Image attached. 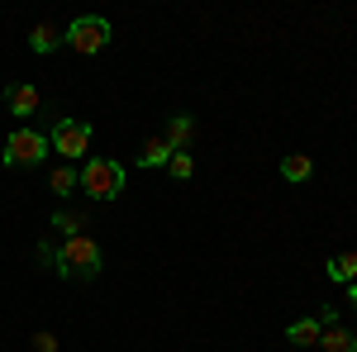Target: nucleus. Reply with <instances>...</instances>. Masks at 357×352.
<instances>
[{"label":"nucleus","mask_w":357,"mask_h":352,"mask_svg":"<svg viewBox=\"0 0 357 352\" xmlns=\"http://www.w3.org/2000/svg\"><path fill=\"white\" fill-rule=\"evenodd\" d=\"M38 257L57 262V271H62V276H77V281H91V276L100 271V247H96V238H86V234L67 238L57 252H53V247H38Z\"/></svg>","instance_id":"f257e3e1"},{"label":"nucleus","mask_w":357,"mask_h":352,"mask_svg":"<svg viewBox=\"0 0 357 352\" xmlns=\"http://www.w3.org/2000/svg\"><path fill=\"white\" fill-rule=\"evenodd\" d=\"M191 134H195L191 114H172V124H167V148H172V153H186V148H191Z\"/></svg>","instance_id":"6e6552de"},{"label":"nucleus","mask_w":357,"mask_h":352,"mask_svg":"<svg viewBox=\"0 0 357 352\" xmlns=\"http://www.w3.org/2000/svg\"><path fill=\"white\" fill-rule=\"evenodd\" d=\"M48 143H53V153H62L67 162H77L86 148H91V124H82V119H57Z\"/></svg>","instance_id":"39448f33"},{"label":"nucleus","mask_w":357,"mask_h":352,"mask_svg":"<svg viewBox=\"0 0 357 352\" xmlns=\"http://www.w3.org/2000/svg\"><path fill=\"white\" fill-rule=\"evenodd\" d=\"M281 176H286V181H310V176H314V162H310L305 153H286V158H281Z\"/></svg>","instance_id":"9b49d317"},{"label":"nucleus","mask_w":357,"mask_h":352,"mask_svg":"<svg viewBox=\"0 0 357 352\" xmlns=\"http://www.w3.org/2000/svg\"><path fill=\"white\" fill-rule=\"evenodd\" d=\"M48 186H53L57 195H72V190L82 186V171H77V162H67V167H53V176H48Z\"/></svg>","instance_id":"f8f14e48"},{"label":"nucleus","mask_w":357,"mask_h":352,"mask_svg":"<svg viewBox=\"0 0 357 352\" xmlns=\"http://www.w3.org/2000/svg\"><path fill=\"white\" fill-rule=\"evenodd\" d=\"M48 134H38V129H15V134L5 138V167H38L43 158H48Z\"/></svg>","instance_id":"7ed1b4c3"},{"label":"nucleus","mask_w":357,"mask_h":352,"mask_svg":"<svg viewBox=\"0 0 357 352\" xmlns=\"http://www.w3.org/2000/svg\"><path fill=\"white\" fill-rule=\"evenodd\" d=\"M329 276H333V281H343V286H353V281H357V252L333 257V262H329Z\"/></svg>","instance_id":"4468645a"},{"label":"nucleus","mask_w":357,"mask_h":352,"mask_svg":"<svg viewBox=\"0 0 357 352\" xmlns=\"http://www.w3.org/2000/svg\"><path fill=\"white\" fill-rule=\"evenodd\" d=\"M82 190L91 200H114L124 190V167L110 158H86L82 162Z\"/></svg>","instance_id":"f03ea898"},{"label":"nucleus","mask_w":357,"mask_h":352,"mask_svg":"<svg viewBox=\"0 0 357 352\" xmlns=\"http://www.w3.org/2000/svg\"><path fill=\"white\" fill-rule=\"evenodd\" d=\"M319 333H324L319 319H296V324L286 328V338H291L296 348H314V343H319Z\"/></svg>","instance_id":"1a4fd4ad"},{"label":"nucleus","mask_w":357,"mask_h":352,"mask_svg":"<svg viewBox=\"0 0 357 352\" xmlns=\"http://www.w3.org/2000/svg\"><path fill=\"white\" fill-rule=\"evenodd\" d=\"M62 43L72 48V53H100L105 43H110V24L100 20V15H82V20H72L67 24V33H62Z\"/></svg>","instance_id":"20e7f679"},{"label":"nucleus","mask_w":357,"mask_h":352,"mask_svg":"<svg viewBox=\"0 0 357 352\" xmlns=\"http://www.w3.org/2000/svg\"><path fill=\"white\" fill-rule=\"evenodd\" d=\"M167 162H172L167 138H148V143H143V153H138V167H148V171H153V167H167Z\"/></svg>","instance_id":"9d476101"},{"label":"nucleus","mask_w":357,"mask_h":352,"mask_svg":"<svg viewBox=\"0 0 357 352\" xmlns=\"http://www.w3.org/2000/svg\"><path fill=\"white\" fill-rule=\"evenodd\" d=\"M319 324H324V333H319V348L324 352H357V338L348 328H338V314H333V309L319 314Z\"/></svg>","instance_id":"423d86ee"},{"label":"nucleus","mask_w":357,"mask_h":352,"mask_svg":"<svg viewBox=\"0 0 357 352\" xmlns=\"http://www.w3.org/2000/svg\"><path fill=\"white\" fill-rule=\"evenodd\" d=\"M57 43H62V33H57L53 24H33V33H29V48H33V53H53Z\"/></svg>","instance_id":"ddd939ff"},{"label":"nucleus","mask_w":357,"mask_h":352,"mask_svg":"<svg viewBox=\"0 0 357 352\" xmlns=\"http://www.w3.org/2000/svg\"><path fill=\"white\" fill-rule=\"evenodd\" d=\"M53 229H62L67 238H77V234L86 229V215H82V210H57V215H53Z\"/></svg>","instance_id":"2eb2a0df"},{"label":"nucleus","mask_w":357,"mask_h":352,"mask_svg":"<svg viewBox=\"0 0 357 352\" xmlns=\"http://www.w3.org/2000/svg\"><path fill=\"white\" fill-rule=\"evenodd\" d=\"M33 348H38V352H57V338L43 328V333H33Z\"/></svg>","instance_id":"f3484780"},{"label":"nucleus","mask_w":357,"mask_h":352,"mask_svg":"<svg viewBox=\"0 0 357 352\" xmlns=\"http://www.w3.org/2000/svg\"><path fill=\"white\" fill-rule=\"evenodd\" d=\"M167 171H172V176H176V181H186V176H191V171H195L191 153H172V162H167Z\"/></svg>","instance_id":"dca6fc26"},{"label":"nucleus","mask_w":357,"mask_h":352,"mask_svg":"<svg viewBox=\"0 0 357 352\" xmlns=\"http://www.w3.org/2000/svg\"><path fill=\"white\" fill-rule=\"evenodd\" d=\"M5 105H10V114H38V86L15 82L5 91Z\"/></svg>","instance_id":"0eeeda50"}]
</instances>
